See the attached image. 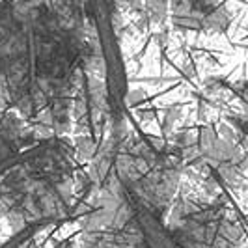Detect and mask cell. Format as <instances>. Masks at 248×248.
<instances>
[{
    "mask_svg": "<svg viewBox=\"0 0 248 248\" xmlns=\"http://www.w3.org/2000/svg\"><path fill=\"white\" fill-rule=\"evenodd\" d=\"M2 4H4V6H8V8H12V0H4Z\"/></svg>",
    "mask_w": 248,
    "mask_h": 248,
    "instance_id": "cell-1",
    "label": "cell"
},
{
    "mask_svg": "<svg viewBox=\"0 0 248 248\" xmlns=\"http://www.w3.org/2000/svg\"><path fill=\"white\" fill-rule=\"evenodd\" d=\"M110 2H116V0H110Z\"/></svg>",
    "mask_w": 248,
    "mask_h": 248,
    "instance_id": "cell-2",
    "label": "cell"
}]
</instances>
